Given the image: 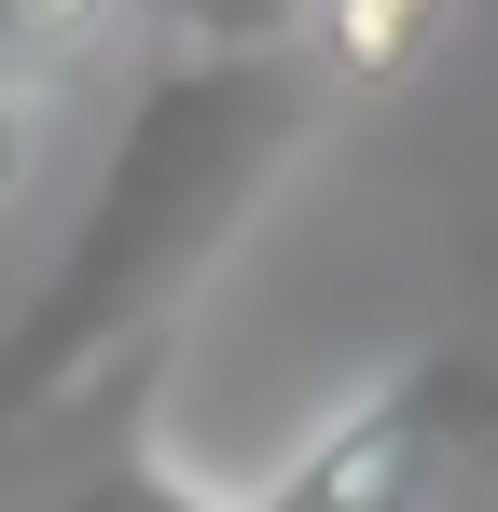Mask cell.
<instances>
[{"label":"cell","mask_w":498,"mask_h":512,"mask_svg":"<svg viewBox=\"0 0 498 512\" xmlns=\"http://www.w3.org/2000/svg\"><path fill=\"white\" fill-rule=\"evenodd\" d=\"M319 111L332 97L305 84V56H166L83 180L56 277L0 319V429H56L139 360H166V333L208 305L236 236L277 208Z\"/></svg>","instance_id":"obj_1"},{"label":"cell","mask_w":498,"mask_h":512,"mask_svg":"<svg viewBox=\"0 0 498 512\" xmlns=\"http://www.w3.org/2000/svg\"><path fill=\"white\" fill-rule=\"evenodd\" d=\"M457 14H471V0H305L291 56H305V84H319V97H402L415 70L443 56Z\"/></svg>","instance_id":"obj_2"},{"label":"cell","mask_w":498,"mask_h":512,"mask_svg":"<svg viewBox=\"0 0 498 512\" xmlns=\"http://www.w3.org/2000/svg\"><path fill=\"white\" fill-rule=\"evenodd\" d=\"M166 56H291L305 0H153Z\"/></svg>","instance_id":"obj_3"},{"label":"cell","mask_w":498,"mask_h":512,"mask_svg":"<svg viewBox=\"0 0 498 512\" xmlns=\"http://www.w3.org/2000/svg\"><path fill=\"white\" fill-rule=\"evenodd\" d=\"M111 14H125V0H0V84H28V70L56 84V70H70Z\"/></svg>","instance_id":"obj_4"},{"label":"cell","mask_w":498,"mask_h":512,"mask_svg":"<svg viewBox=\"0 0 498 512\" xmlns=\"http://www.w3.org/2000/svg\"><path fill=\"white\" fill-rule=\"evenodd\" d=\"M56 512H249V499H208V485H180V471H166L153 443H125V457H97Z\"/></svg>","instance_id":"obj_5"},{"label":"cell","mask_w":498,"mask_h":512,"mask_svg":"<svg viewBox=\"0 0 498 512\" xmlns=\"http://www.w3.org/2000/svg\"><path fill=\"white\" fill-rule=\"evenodd\" d=\"M42 180V84H0V208Z\"/></svg>","instance_id":"obj_6"}]
</instances>
